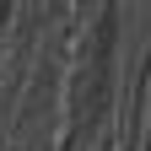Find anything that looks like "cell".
<instances>
[{"label": "cell", "mask_w": 151, "mask_h": 151, "mask_svg": "<svg viewBox=\"0 0 151 151\" xmlns=\"http://www.w3.org/2000/svg\"><path fill=\"white\" fill-rule=\"evenodd\" d=\"M146 151H151V140H146Z\"/></svg>", "instance_id": "obj_1"}]
</instances>
